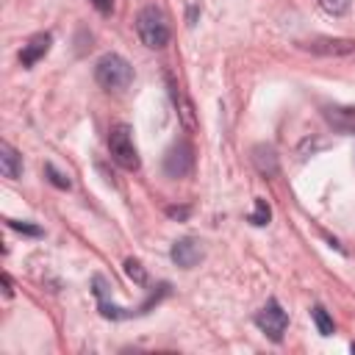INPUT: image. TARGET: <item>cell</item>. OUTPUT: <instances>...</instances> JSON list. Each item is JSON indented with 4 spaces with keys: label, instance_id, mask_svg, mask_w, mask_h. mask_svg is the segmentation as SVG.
Segmentation results:
<instances>
[{
    "label": "cell",
    "instance_id": "4",
    "mask_svg": "<svg viewBox=\"0 0 355 355\" xmlns=\"http://www.w3.org/2000/svg\"><path fill=\"white\" fill-rule=\"evenodd\" d=\"M255 324H258V330H261L266 338L280 341L283 333H286V327H288V313L283 311V305H280L277 300H269V302L255 313Z\"/></svg>",
    "mask_w": 355,
    "mask_h": 355
},
{
    "label": "cell",
    "instance_id": "9",
    "mask_svg": "<svg viewBox=\"0 0 355 355\" xmlns=\"http://www.w3.org/2000/svg\"><path fill=\"white\" fill-rule=\"evenodd\" d=\"M252 164L255 169L263 175V178H275L280 172V164H277V153L272 144H255L252 147Z\"/></svg>",
    "mask_w": 355,
    "mask_h": 355
},
{
    "label": "cell",
    "instance_id": "21",
    "mask_svg": "<svg viewBox=\"0 0 355 355\" xmlns=\"http://www.w3.org/2000/svg\"><path fill=\"white\" fill-rule=\"evenodd\" d=\"M352 352H355V341H352Z\"/></svg>",
    "mask_w": 355,
    "mask_h": 355
},
{
    "label": "cell",
    "instance_id": "2",
    "mask_svg": "<svg viewBox=\"0 0 355 355\" xmlns=\"http://www.w3.org/2000/svg\"><path fill=\"white\" fill-rule=\"evenodd\" d=\"M94 80L108 92H122L133 83V67L119 53H105L94 64Z\"/></svg>",
    "mask_w": 355,
    "mask_h": 355
},
{
    "label": "cell",
    "instance_id": "1",
    "mask_svg": "<svg viewBox=\"0 0 355 355\" xmlns=\"http://www.w3.org/2000/svg\"><path fill=\"white\" fill-rule=\"evenodd\" d=\"M136 33H139L141 44L150 47V50L166 47V44H169V36H172L164 11L155 8V6H144V8L136 14Z\"/></svg>",
    "mask_w": 355,
    "mask_h": 355
},
{
    "label": "cell",
    "instance_id": "10",
    "mask_svg": "<svg viewBox=\"0 0 355 355\" xmlns=\"http://www.w3.org/2000/svg\"><path fill=\"white\" fill-rule=\"evenodd\" d=\"M0 172L8 180H17L22 175V155L8 141H0Z\"/></svg>",
    "mask_w": 355,
    "mask_h": 355
},
{
    "label": "cell",
    "instance_id": "17",
    "mask_svg": "<svg viewBox=\"0 0 355 355\" xmlns=\"http://www.w3.org/2000/svg\"><path fill=\"white\" fill-rule=\"evenodd\" d=\"M6 225H8L11 230H19L22 236H33V239H39V236H42V227H36V225H28V222H17V219H6Z\"/></svg>",
    "mask_w": 355,
    "mask_h": 355
},
{
    "label": "cell",
    "instance_id": "6",
    "mask_svg": "<svg viewBox=\"0 0 355 355\" xmlns=\"http://www.w3.org/2000/svg\"><path fill=\"white\" fill-rule=\"evenodd\" d=\"M202 255H205L202 241L194 239V236H183V239H178V241L172 244V250H169L172 263L180 266V269H191V266H197V263L202 261Z\"/></svg>",
    "mask_w": 355,
    "mask_h": 355
},
{
    "label": "cell",
    "instance_id": "18",
    "mask_svg": "<svg viewBox=\"0 0 355 355\" xmlns=\"http://www.w3.org/2000/svg\"><path fill=\"white\" fill-rule=\"evenodd\" d=\"M166 216L169 219H178V222H186L191 216V208L189 205H166Z\"/></svg>",
    "mask_w": 355,
    "mask_h": 355
},
{
    "label": "cell",
    "instance_id": "19",
    "mask_svg": "<svg viewBox=\"0 0 355 355\" xmlns=\"http://www.w3.org/2000/svg\"><path fill=\"white\" fill-rule=\"evenodd\" d=\"M92 6H94V11L97 14H103V17H108L111 11H114V0H89Z\"/></svg>",
    "mask_w": 355,
    "mask_h": 355
},
{
    "label": "cell",
    "instance_id": "7",
    "mask_svg": "<svg viewBox=\"0 0 355 355\" xmlns=\"http://www.w3.org/2000/svg\"><path fill=\"white\" fill-rule=\"evenodd\" d=\"M300 47L313 53V55H349V53H355V42L338 39V36H316V39L300 42Z\"/></svg>",
    "mask_w": 355,
    "mask_h": 355
},
{
    "label": "cell",
    "instance_id": "20",
    "mask_svg": "<svg viewBox=\"0 0 355 355\" xmlns=\"http://www.w3.org/2000/svg\"><path fill=\"white\" fill-rule=\"evenodd\" d=\"M3 286H6V294L11 297V294H14V288H11V277H8V275H3Z\"/></svg>",
    "mask_w": 355,
    "mask_h": 355
},
{
    "label": "cell",
    "instance_id": "14",
    "mask_svg": "<svg viewBox=\"0 0 355 355\" xmlns=\"http://www.w3.org/2000/svg\"><path fill=\"white\" fill-rule=\"evenodd\" d=\"M125 275H128V277H130L136 286H147V272H144L141 261L128 258V261H125Z\"/></svg>",
    "mask_w": 355,
    "mask_h": 355
},
{
    "label": "cell",
    "instance_id": "8",
    "mask_svg": "<svg viewBox=\"0 0 355 355\" xmlns=\"http://www.w3.org/2000/svg\"><path fill=\"white\" fill-rule=\"evenodd\" d=\"M50 44H53V36H50V33H33V36L22 44V50H19V64L31 69L36 61H42V58L47 55Z\"/></svg>",
    "mask_w": 355,
    "mask_h": 355
},
{
    "label": "cell",
    "instance_id": "12",
    "mask_svg": "<svg viewBox=\"0 0 355 355\" xmlns=\"http://www.w3.org/2000/svg\"><path fill=\"white\" fill-rule=\"evenodd\" d=\"M311 319H313V324H316V330H319L322 336H333V333H336V324H333L330 313H327L322 305H313V308H311Z\"/></svg>",
    "mask_w": 355,
    "mask_h": 355
},
{
    "label": "cell",
    "instance_id": "5",
    "mask_svg": "<svg viewBox=\"0 0 355 355\" xmlns=\"http://www.w3.org/2000/svg\"><path fill=\"white\" fill-rule=\"evenodd\" d=\"M194 166V150L189 141H175L164 155V172L169 178H186Z\"/></svg>",
    "mask_w": 355,
    "mask_h": 355
},
{
    "label": "cell",
    "instance_id": "15",
    "mask_svg": "<svg viewBox=\"0 0 355 355\" xmlns=\"http://www.w3.org/2000/svg\"><path fill=\"white\" fill-rule=\"evenodd\" d=\"M44 175H47V180H50V183H53L55 189H61V191H67V189L72 186V183H69V178H67L64 172H58V169H55V166H53L50 161L44 164Z\"/></svg>",
    "mask_w": 355,
    "mask_h": 355
},
{
    "label": "cell",
    "instance_id": "16",
    "mask_svg": "<svg viewBox=\"0 0 355 355\" xmlns=\"http://www.w3.org/2000/svg\"><path fill=\"white\" fill-rule=\"evenodd\" d=\"M319 6L330 14V17H341L349 11V0H319Z\"/></svg>",
    "mask_w": 355,
    "mask_h": 355
},
{
    "label": "cell",
    "instance_id": "11",
    "mask_svg": "<svg viewBox=\"0 0 355 355\" xmlns=\"http://www.w3.org/2000/svg\"><path fill=\"white\" fill-rule=\"evenodd\" d=\"M166 83H169V94H172V103H175V108H178V114H180V119H183V125L189 128V130H194V111H191V103L183 97V92H180V86L172 80V75H166Z\"/></svg>",
    "mask_w": 355,
    "mask_h": 355
},
{
    "label": "cell",
    "instance_id": "13",
    "mask_svg": "<svg viewBox=\"0 0 355 355\" xmlns=\"http://www.w3.org/2000/svg\"><path fill=\"white\" fill-rule=\"evenodd\" d=\"M269 216H272V211H269L266 200H263V197H255V211L250 214V222H252L255 227H263V225H269Z\"/></svg>",
    "mask_w": 355,
    "mask_h": 355
},
{
    "label": "cell",
    "instance_id": "3",
    "mask_svg": "<svg viewBox=\"0 0 355 355\" xmlns=\"http://www.w3.org/2000/svg\"><path fill=\"white\" fill-rule=\"evenodd\" d=\"M108 153H111V161L119 164L122 169H128V172H136V169H139L141 158H139V150H136V144H133V130H130V125L119 122V125H114V128L108 130Z\"/></svg>",
    "mask_w": 355,
    "mask_h": 355
}]
</instances>
